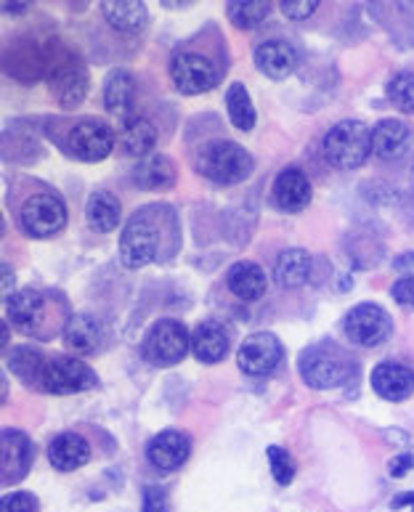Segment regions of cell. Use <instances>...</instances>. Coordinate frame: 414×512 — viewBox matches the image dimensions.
Masks as SVG:
<instances>
[{
  "mask_svg": "<svg viewBox=\"0 0 414 512\" xmlns=\"http://www.w3.org/2000/svg\"><path fill=\"white\" fill-rule=\"evenodd\" d=\"M414 465V459L409 457V454H401V457H396L391 462V475L393 478H404V475L409 473V467Z\"/></svg>",
  "mask_w": 414,
  "mask_h": 512,
  "instance_id": "cell-40",
  "label": "cell"
},
{
  "mask_svg": "<svg viewBox=\"0 0 414 512\" xmlns=\"http://www.w3.org/2000/svg\"><path fill=\"white\" fill-rule=\"evenodd\" d=\"M144 512H170V497L162 486L144 489Z\"/></svg>",
  "mask_w": 414,
  "mask_h": 512,
  "instance_id": "cell-38",
  "label": "cell"
},
{
  "mask_svg": "<svg viewBox=\"0 0 414 512\" xmlns=\"http://www.w3.org/2000/svg\"><path fill=\"white\" fill-rule=\"evenodd\" d=\"M67 149L72 157L83 162H101L107 160L115 149V130L107 123H101L96 117H85L80 123L69 128Z\"/></svg>",
  "mask_w": 414,
  "mask_h": 512,
  "instance_id": "cell-11",
  "label": "cell"
},
{
  "mask_svg": "<svg viewBox=\"0 0 414 512\" xmlns=\"http://www.w3.org/2000/svg\"><path fill=\"white\" fill-rule=\"evenodd\" d=\"M229 290L237 295L239 300H247V303H253V300H261L269 290V276L263 271L258 263L253 260H242V263H234L229 268Z\"/></svg>",
  "mask_w": 414,
  "mask_h": 512,
  "instance_id": "cell-23",
  "label": "cell"
},
{
  "mask_svg": "<svg viewBox=\"0 0 414 512\" xmlns=\"http://www.w3.org/2000/svg\"><path fill=\"white\" fill-rule=\"evenodd\" d=\"M409 144H412V125H407L404 120L388 117L372 128V152L380 160H399L409 149Z\"/></svg>",
  "mask_w": 414,
  "mask_h": 512,
  "instance_id": "cell-20",
  "label": "cell"
},
{
  "mask_svg": "<svg viewBox=\"0 0 414 512\" xmlns=\"http://www.w3.org/2000/svg\"><path fill=\"white\" fill-rule=\"evenodd\" d=\"M67 202L54 192L32 194L22 205L19 221L22 229L35 239L56 237L67 226Z\"/></svg>",
  "mask_w": 414,
  "mask_h": 512,
  "instance_id": "cell-7",
  "label": "cell"
},
{
  "mask_svg": "<svg viewBox=\"0 0 414 512\" xmlns=\"http://www.w3.org/2000/svg\"><path fill=\"white\" fill-rule=\"evenodd\" d=\"M372 154V130L359 120H343L332 125L324 136V157L335 170L351 173L361 168Z\"/></svg>",
  "mask_w": 414,
  "mask_h": 512,
  "instance_id": "cell-2",
  "label": "cell"
},
{
  "mask_svg": "<svg viewBox=\"0 0 414 512\" xmlns=\"http://www.w3.org/2000/svg\"><path fill=\"white\" fill-rule=\"evenodd\" d=\"M46 361L48 359H43V353L32 351V348H16V353H11V359H8V367L22 383L40 385Z\"/></svg>",
  "mask_w": 414,
  "mask_h": 512,
  "instance_id": "cell-32",
  "label": "cell"
},
{
  "mask_svg": "<svg viewBox=\"0 0 414 512\" xmlns=\"http://www.w3.org/2000/svg\"><path fill=\"white\" fill-rule=\"evenodd\" d=\"M101 321L91 314L69 316L64 324V343L75 353H96L101 345Z\"/></svg>",
  "mask_w": 414,
  "mask_h": 512,
  "instance_id": "cell-27",
  "label": "cell"
},
{
  "mask_svg": "<svg viewBox=\"0 0 414 512\" xmlns=\"http://www.w3.org/2000/svg\"><path fill=\"white\" fill-rule=\"evenodd\" d=\"M154 207L138 210L128 218L120 237V260L128 268L149 266L160 253V226L152 218Z\"/></svg>",
  "mask_w": 414,
  "mask_h": 512,
  "instance_id": "cell-4",
  "label": "cell"
},
{
  "mask_svg": "<svg viewBox=\"0 0 414 512\" xmlns=\"http://www.w3.org/2000/svg\"><path fill=\"white\" fill-rule=\"evenodd\" d=\"M345 337L361 348H377L391 337L393 321L383 306L375 303H359L345 316Z\"/></svg>",
  "mask_w": 414,
  "mask_h": 512,
  "instance_id": "cell-9",
  "label": "cell"
},
{
  "mask_svg": "<svg viewBox=\"0 0 414 512\" xmlns=\"http://www.w3.org/2000/svg\"><path fill=\"white\" fill-rule=\"evenodd\" d=\"M85 218H88V226L96 234H109V231H115L120 226V221H123V210H120V202L112 194L96 192L88 199Z\"/></svg>",
  "mask_w": 414,
  "mask_h": 512,
  "instance_id": "cell-30",
  "label": "cell"
},
{
  "mask_svg": "<svg viewBox=\"0 0 414 512\" xmlns=\"http://www.w3.org/2000/svg\"><path fill=\"white\" fill-rule=\"evenodd\" d=\"M62 46H43L40 40H19L16 46L6 51V69L8 75H14L16 80L32 83L40 77H48L51 67L56 62Z\"/></svg>",
  "mask_w": 414,
  "mask_h": 512,
  "instance_id": "cell-12",
  "label": "cell"
},
{
  "mask_svg": "<svg viewBox=\"0 0 414 512\" xmlns=\"http://www.w3.org/2000/svg\"><path fill=\"white\" fill-rule=\"evenodd\" d=\"M298 64V51L287 40H266L255 48V67L271 80H284Z\"/></svg>",
  "mask_w": 414,
  "mask_h": 512,
  "instance_id": "cell-21",
  "label": "cell"
},
{
  "mask_svg": "<svg viewBox=\"0 0 414 512\" xmlns=\"http://www.w3.org/2000/svg\"><path fill=\"white\" fill-rule=\"evenodd\" d=\"M298 364L306 385L319 390L338 388L351 375V367H348L351 361L345 359V353H340L338 348H330V345H311L303 351Z\"/></svg>",
  "mask_w": 414,
  "mask_h": 512,
  "instance_id": "cell-6",
  "label": "cell"
},
{
  "mask_svg": "<svg viewBox=\"0 0 414 512\" xmlns=\"http://www.w3.org/2000/svg\"><path fill=\"white\" fill-rule=\"evenodd\" d=\"M311 181L300 168H284L274 181V202L284 213H300L311 205Z\"/></svg>",
  "mask_w": 414,
  "mask_h": 512,
  "instance_id": "cell-17",
  "label": "cell"
},
{
  "mask_svg": "<svg viewBox=\"0 0 414 512\" xmlns=\"http://www.w3.org/2000/svg\"><path fill=\"white\" fill-rule=\"evenodd\" d=\"M311 268H314V258L303 247H292L276 258L274 279L282 290H298L311 279Z\"/></svg>",
  "mask_w": 414,
  "mask_h": 512,
  "instance_id": "cell-25",
  "label": "cell"
},
{
  "mask_svg": "<svg viewBox=\"0 0 414 512\" xmlns=\"http://www.w3.org/2000/svg\"><path fill=\"white\" fill-rule=\"evenodd\" d=\"M146 457L160 473H176L192 457V441L181 430H162L146 446Z\"/></svg>",
  "mask_w": 414,
  "mask_h": 512,
  "instance_id": "cell-15",
  "label": "cell"
},
{
  "mask_svg": "<svg viewBox=\"0 0 414 512\" xmlns=\"http://www.w3.org/2000/svg\"><path fill=\"white\" fill-rule=\"evenodd\" d=\"M170 77L181 93L197 96V93L213 91L221 83V69L215 67L207 56L194 54V51H178L170 62Z\"/></svg>",
  "mask_w": 414,
  "mask_h": 512,
  "instance_id": "cell-10",
  "label": "cell"
},
{
  "mask_svg": "<svg viewBox=\"0 0 414 512\" xmlns=\"http://www.w3.org/2000/svg\"><path fill=\"white\" fill-rule=\"evenodd\" d=\"M319 3L316 0H284L282 11L287 19H295V22H303L308 16L316 14Z\"/></svg>",
  "mask_w": 414,
  "mask_h": 512,
  "instance_id": "cell-37",
  "label": "cell"
},
{
  "mask_svg": "<svg viewBox=\"0 0 414 512\" xmlns=\"http://www.w3.org/2000/svg\"><path fill=\"white\" fill-rule=\"evenodd\" d=\"M388 99L396 109L414 115V72L404 69V72H396V75L388 80Z\"/></svg>",
  "mask_w": 414,
  "mask_h": 512,
  "instance_id": "cell-34",
  "label": "cell"
},
{
  "mask_svg": "<svg viewBox=\"0 0 414 512\" xmlns=\"http://www.w3.org/2000/svg\"><path fill=\"white\" fill-rule=\"evenodd\" d=\"M226 109H229V120L231 125L242 133H250L255 128V107L253 99H250V93L242 83H231L229 91H226Z\"/></svg>",
  "mask_w": 414,
  "mask_h": 512,
  "instance_id": "cell-31",
  "label": "cell"
},
{
  "mask_svg": "<svg viewBox=\"0 0 414 512\" xmlns=\"http://www.w3.org/2000/svg\"><path fill=\"white\" fill-rule=\"evenodd\" d=\"M0 512H38V499L32 497L30 491H14L3 497Z\"/></svg>",
  "mask_w": 414,
  "mask_h": 512,
  "instance_id": "cell-36",
  "label": "cell"
},
{
  "mask_svg": "<svg viewBox=\"0 0 414 512\" xmlns=\"http://www.w3.org/2000/svg\"><path fill=\"white\" fill-rule=\"evenodd\" d=\"M3 276H6V279H3V290L8 292V287H11V268H3Z\"/></svg>",
  "mask_w": 414,
  "mask_h": 512,
  "instance_id": "cell-42",
  "label": "cell"
},
{
  "mask_svg": "<svg viewBox=\"0 0 414 512\" xmlns=\"http://www.w3.org/2000/svg\"><path fill=\"white\" fill-rule=\"evenodd\" d=\"M48 462L59 473H75L91 462V444L80 433H59L48 446Z\"/></svg>",
  "mask_w": 414,
  "mask_h": 512,
  "instance_id": "cell-19",
  "label": "cell"
},
{
  "mask_svg": "<svg viewBox=\"0 0 414 512\" xmlns=\"http://www.w3.org/2000/svg\"><path fill=\"white\" fill-rule=\"evenodd\" d=\"M282 356L284 348L279 337L271 335V332H253L239 348L237 364L245 375L266 377L282 364Z\"/></svg>",
  "mask_w": 414,
  "mask_h": 512,
  "instance_id": "cell-13",
  "label": "cell"
},
{
  "mask_svg": "<svg viewBox=\"0 0 414 512\" xmlns=\"http://www.w3.org/2000/svg\"><path fill=\"white\" fill-rule=\"evenodd\" d=\"M136 77L128 69H115L104 83V107L112 115H128L136 101Z\"/></svg>",
  "mask_w": 414,
  "mask_h": 512,
  "instance_id": "cell-29",
  "label": "cell"
},
{
  "mask_svg": "<svg viewBox=\"0 0 414 512\" xmlns=\"http://www.w3.org/2000/svg\"><path fill=\"white\" fill-rule=\"evenodd\" d=\"M133 184L146 192L168 189L176 184V165L165 154H149L133 168Z\"/></svg>",
  "mask_w": 414,
  "mask_h": 512,
  "instance_id": "cell-26",
  "label": "cell"
},
{
  "mask_svg": "<svg viewBox=\"0 0 414 512\" xmlns=\"http://www.w3.org/2000/svg\"><path fill=\"white\" fill-rule=\"evenodd\" d=\"M393 266H396V271H404V274H407V276H414V253L399 255Z\"/></svg>",
  "mask_w": 414,
  "mask_h": 512,
  "instance_id": "cell-41",
  "label": "cell"
},
{
  "mask_svg": "<svg viewBox=\"0 0 414 512\" xmlns=\"http://www.w3.org/2000/svg\"><path fill=\"white\" fill-rule=\"evenodd\" d=\"M99 385V377L88 364L72 356H54L46 361L40 388L54 393V396H72V393H85Z\"/></svg>",
  "mask_w": 414,
  "mask_h": 512,
  "instance_id": "cell-8",
  "label": "cell"
},
{
  "mask_svg": "<svg viewBox=\"0 0 414 512\" xmlns=\"http://www.w3.org/2000/svg\"><path fill=\"white\" fill-rule=\"evenodd\" d=\"M88 85H91V77H88L83 59L67 48H59L54 67L48 72V88H51V96L59 101V107H80L88 96Z\"/></svg>",
  "mask_w": 414,
  "mask_h": 512,
  "instance_id": "cell-5",
  "label": "cell"
},
{
  "mask_svg": "<svg viewBox=\"0 0 414 512\" xmlns=\"http://www.w3.org/2000/svg\"><path fill=\"white\" fill-rule=\"evenodd\" d=\"M0 454H3V486H14L32 467L35 446L22 430L6 428L3 430V441H0Z\"/></svg>",
  "mask_w": 414,
  "mask_h": 512,
  "instance_id": "cell-16",
  "label": "cell"
},
{
  "mask_svg": "<svg viewBox=\"0 0 414 512\" xmlns=\"http://www.w3.org/2000/svg\"><path fill=\"white\" fill-rule=\"evenodd\" d=\"M0 345H3V348L8 345V324H3V343H0Z\"/></svg>",
  "mask_w": 414,
  "mask_h": 512,
  "instance_id": "cell-43",
  "label": "cell"
},
{
  "mask_svg": "<svg viewBox=\"0 0 414 512\" xmlns=\"http://www.w3.org/2000/svg\"><path fill=\"white\" fill-rule=\"evenodd\" d=\"M192 353L202 364H218L229 353V329L213 319L197 324L192 332Z\"/></svg>",
  "mask_w": 414,
  "mask_h": 512,
  "instance_id": "cell-22",
  "label": "cell"
},
{
  "mask_svg": "<svg viewBox=\"0 0 414 512\" xmlns=\"http://www.w3.org/2000/svg\"><path fill=\"white\" fill-rule=\"evenodd\" d=\"M101 16L107 19L112 30L123 32V35H138L149 22V11L138 0H123V3L107 0V3H101Z\"/></svg>",
  "mask_w": 414,
  "mask_h": 512,
  "instance_id": "cell-24",
  "label": "cell"
},
{
  "mask_svg": "<svg viewBox=\"0 0 414 512\" xmlns=\"http://www.w3.org/2000/svg\"><path fill=\"white\" fill-rule=\"evenodd\" d=\"M6 314L14 329H19L24 335H38L40 327L48 319V298L32 287L19 290L6 298Z\"/></svg>",
  "mask_w": 414,
  "mask_h": 512,
  "instance_id": "cell-14",
  "label": "cell"
},
{
  "mask_svg": "<svg viewBox=\"0 0 414 512\" xmlns=\"http://www.w3.org/2000/svg\"><path fill=\"white\" fill-rule=\"evenodd\" d=\"M226 14H229V19L237 24L239 30H253V27H258V24L269 19L271 3H266V0H253V3L237 0V3L226 6Z\"/></svg>",
  "mask_w": 414,
  "mask_h": 512,
  "instance_id": "cell-33",
  "label": "cell"
},
{
  "mask_svg": "<svg viewBox=\"0 0 414 512\" xmlns=\"http://www.w3.org/2000/svg\"><path fill=\"white\" fill-rule=\"evenodd\" d=\"M372 388L385 401H407L414 393V372L396 361H383L372 372Z\"/></svg>",
  "mask_w": 414,
  "mask_h": 512,
  "instance_id": "cell-18",
  "label": "cell"
},
{
  "mask_svg": "<svg viewBox=\"0 0 414 512\" xmlns=\"http://www.w3.org/2000/svg\"><path fill=\"white\" fill-rule=\"evenodd\" d=\"M192 348V335L176 319L154 321L149 332L144 335L141 356L152 367H176L186 359V353Z\"/></svg>",
  "mask_w": 414,
  "mask_h": 512,
  "instance_id": "cell-3",
  "label": "cell"
},
{
  "mask_svg": "<svg viewBox=\"0 0 414 512\" xmlns=\"http://www.w3.org/2000/svg\"><path fill=\"white\" fill-rule=\"evenodd\" d=\"M266 457H269L271 475L279 486H290L292 478H295V459L290 457V451L282 449V446H269L266 449Z\"/></svg>",
  "mask_w": 414,
  "mask_h": 512,
  "instance_id": "cell-35",
  "label": "cell"
},
{
  "mask_svg": "<svg viewBox=\"0 0 414 512\" xmlns=\"http://www.w3.org/2000/svg\"><path fill=\"white\" fill-rule=\"evenodd\" d=\"M157 144V128H154L146 117H128L120 130V149H123L128 157H149Z\"/></svg>",
  "mask_w": 414,
  "mask_h": 512,
  "instance_id": "cell-28",
  "label": "cell"
},
{
  "mask_svg": "<svg viewBox=\"0 0 414 512\" xmlns=\"http://www.w3.org/2000/svg\"><path fill=\"white\" fill-rule=\"evenodd\" d=\"M255 162L245 146L234 141H213L197 154V170L207 181L221 186L242 184L253 173Z\"/></svg>",
  "mask_w": 414,
  "mask_h": 512,
  "instance_id": "cell-1",
  "label": "cell"
},
{
  "mask_svg": "<svg viewBox=\"0 0 414 512\" xmlns=\"http://www.w3.org/2000/svg\"><path fill=\"white\" fill-rule=\"evenodd\" d=\"M391 295L399 306L412 308L414 311V276H404V279H399V282L391 287Z\"/></svg>",
  "mask_w": 414,
  "mask_h": 512,
  "instance_id": "cell-39",
  "label": "cell"
}]
</instances>
